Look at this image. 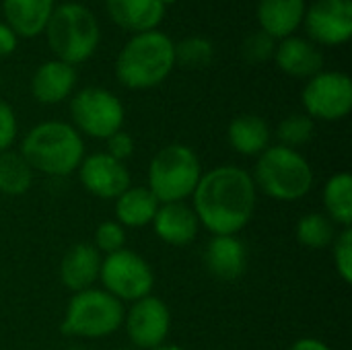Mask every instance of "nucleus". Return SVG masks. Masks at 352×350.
Masks as SVG:
<instances>
[{
	"label": "nucleus",
	"mask_w": 352,
	"mask_h": 350,
	"mask_svg": "<svg viewBox=\"0 0 352 350\" xmlns=\"http://www.w3.org/2000/svg\"><path fill=\"white\" fill-rule=\"evenodd\" d=\"M33 184V169L21 153H0V192L6 196H21Z\"/></svg>",
	"instance_id": "obj_25"
},
{
	"label": "nucleus",
	"mask_w": 352,
	"mask_h": 350,
	"mask_svg": "<svg viewBox=\"0 0 352 350\" xmlns=\"http://www.w3.org/2000/svg\"><path fill=\"white\" fill-rule=\"evenodd\" d=\"M202 177L198 155L186 144L163 146L148 165V190L159 204L184 202Z\"/></svg>",
	"instance_id": "obj_6"
},
{
	"label": "nucleus",
	"mask_w": 352,
	"mask_h": 350,
	"mask_svg": "<svg viewBox=\"0 0 352 350\" xmlns=\"http://www.w3.org/2000/svg\"><path fill=\"white\" fill-rule=\"evenodd\" d=\"M43 33L56 60H62L70 66L87 62L97 52L101 41L99 21L82 2L56 4Z\"/></svg>",
	"instance_id": "obj_4"
},
{
	"label": "nucleus",
	"mask_w": 352,
	"mask_h": 350,
	"mask_svg": "<svg viewBox=\"0 0 352 350\" xmlns=\"http://www.w3.org/2000/svg\"><path fill=\"white\" fill-rule=\"evenodd\" d=\"M274 50H276V39H272V37H270L268 33H264V31L250 33V35L243 39V45H241L243 58H245L250 64L268 62V60L274 56Z\"/></svg>",
	"instance_id": "obj_29"
},
{
	"label": "nucleus",
	"mask_w": 352,
	"mask_h": 350,
	"mask_svg": "<svg viewBox=\"0 0 352 350\" xmlns=\"http://www.w3.org/2000/svg\"><path fill=\"white\" fill-rule=\"evenodd\" d=\"M159 206V200L148 188L130 186L124 194L116 198V219L122 227H144L153 223Z\"/></svg>",
	"instance_id": "obj_23"
},
{
	"label": "nucleus",
	"mask_w": 352,
	"mask_h": 350,
	"mask_svg": "<svg viewBox=\"0 0 352 350\" xmlns=\"http://www.w3.org/2000/svg\"><path fill=\"white\" fill-rule=\"evenodd\" d=\"M204 264L206 270L223 283L241 278L248 268V252L243 241L235 235H212L204 250Z\"/></svg>",
	"instance_id": "obj_15"
},
{
	"label": "nucleus",
	"mask_w": 352,
	"mask_h": 350,
	"mask_svg": "<svg viewBox=\"0 0 352 350\" xmlns=\"http://www.w3.org/2000/svg\"><path fill=\"white\" fill-rule=\"evenodd\" d=\"M303 25L318 45H342L352 35V0H316L307 6Z\"/></svg>",
	"instance_id": "obj_12"
},
{
	"label": "nucleus",
	"mask_w": 352,
	"mask_h": 350,
	"mask_svg": "<svg viewBox=\"0 0 352 350\" xmlns=\"http://www.w3.org/2000/svg\"><path fill=\"white\" fill-rule=\"evenodd\" d=\"M68 350H85L82 347H74V349H68Z\"/></svg>",
	"instance_id": "obj_37"
},
{
	"label": "nucleus",
	"mask_w": 352,
	"mask_h": 350,
	"mask_svg": "<svg viewBox=\"0 0 352 350\" xmlns=\"http://www.w3.org/2000/svg\"><path fill=\"white\" fill-rule=\"evenodd\" d=\"M70 116L76 132L91 138L107 140L111 134L122 130L124 105L118 95L103 87H85L70 101Z\"/></svg>",
	"instance_id": "obj_8"
},
{
	"label": "nucleus",
	"mask_w": 352,
	"mask_h": 350,
	"mask_svg": "<svg viewBox=\"0 0 352 350\" xmlns=\"http://www.w3.org/2000/svg\"><path fill=\"white\" fill-rule=\"evenodd\" d=\"M105 153L111 155L118 161H124V159H128L134 153V138L128 132L118 130L116 134H111L107 138V151Z\"/></svg>",
	"instance_id": "obj_33"
},
{
	"label": "nucleus",
	"mask_w": 352,
	"mask_h": 350,
	"mask_svg": "<svg viewBox=\"0 0 352 350\" xmlns=\"http://www.w3.org/2000/svg\"><path fill=\"white\" fill-rule=\"evenodd\" d=\"M153 227L161 241L169 245H188L196 239L200 223L192 206L184 202H171L159 206Z\"/></svg>",
	"instance_id": "obj_20"
},
{
	"label": "nucleus",
	"mask_w": 352,
	"mask_h": 350,
	"mask_svg": "<svg viewBox=\"0 0 352 350\" xmlns=\"http://www.w3.org/2000/svg\"><path fill=\"white\" fill-rule=\"evenodd\" d=\"M105 10L118 27L136 35L157 29L167 6L163 0H105Z\"/></svg>",
	"instance_id": "obj_17"
},
{
	"label": "nucleus",
	"mask_w": 352,
	"mask_h": 350,
	"mask_svg": "<svg viewBox=\"0 0 352 350\" xmlns=\"http://www.w3.org/2000/svg\"><path fill=\"white\" fill-rule=\"evenodd\" d=\"M297 241L309 250H324L336 237V225L322 212H309L299 219L295 229Z\"/></svg>",
	"instance_id": "obj_26"
},
{
	"label": "nucleus",
	"mask_w": 352,
	"mask_h": 350,
	"mask_svg": "<svg viewBox=\"0 0 352 350\" xmlns=\"http://www.w3.org/2000/svg\"><path fill=\"white\" fill-rule=\"evenodd\" d=\"M124 324L134 349L153 350L163 347L169 334L171 314L163 299L148 295L134 301L132 309L124 318Z\"/></svg>",
	"instance_id": "obj_11"
},
{
	"label": "nucleus",
	"mask_w": 352,
	"mask_h": 350,
	"mask_svg": "<svg viewBox=\"0 0 352 350\" xmlns=\"http://www.w3.org/2000/svg\"><path fill=\"white\" fill-rule=\"evenodd\" d=\"M334 264L344 283H352V229H342L334 241Z\"/></svg>",
	"instance_id": "obj_31"
},
{
	"label": "nucleus",
	"mask_w": 352,
	"mask_h": 350,
	"mask_svg": "<svg viewBox=\"0 0 352 350\" xmlns=\"http://www.w3.org/2000/svg\"><path fill=\"white\" fill-rule=\"evenodd\" d=\"M305 10V0H258L256 17L260 23V31L280 41L295 35V31L303 25Z\"/></svg>",
	"instance_id": "obj_18"
},
{
	"label": "nucleus",
	"mask_w": 352,
	"mask_h": 350,
	"mask_svg": "<svg viewBox=\"0 0 352 350\" xmlns=\"http://www.w3.org/2000/svg\"><path fill=\"white\" fill-rule=\"evenodd\" d=\"M21 155L33 171L50 177H66L82 163L85 142L72 124L50 120L25 134Z\"/></svg>",
	"instance_id": "obj_3"
},
{
	"label": "nucleus",
	"mask_w": 352,
	"mask_h": 350,
	"mask_svg": "<svg viewBox=\"0 0 352 350\" xmlns=\"http://www.w3.org/2000/svg\"><path fill=\"white\" fill-rule=\"evenodd\" d=\"M163 2H165V6H167L169 2H175V0H163Z\"/></svg>",
	"instance_id": "obj_38"
},
{
	"label": "nucleus",
	"mask_w": 352,
	"mask_h": 350,
	"mask_svg": "<svg viewBox=\"0 0 352 350\" xmlns=\"http://www.w3.org/2000/svg\"><path fill=\"white\" fill-rule=\"evenodd\" d=\"M270 126L256 113H243L231 120L227 138L233 151L245 157H258L270 146Z\"/></svg>",
	"instance_id": "obj_22"
},
{
	"label": "nucleus",
	"mask_w": 352,
	"mask_h": 350,
	"mask_svg": "<svg viewBox=\"0 0 352 350\" xmlns=\"http://www.w3.org/2000/svg\"><path fill=\"white\" fill-rule=\"evenodd\" d=\"M153 350H184L182 347H175V344H163V347H159V349H153Z\"/></svg>",
	"instance_id": "obj_36"
},
{
	"label": "nucleus",
	"mask_w": 352,
	"mask_h": 350,
	"mask_svg": "<svg viewBox=\"0 0 352 350\" xmlns=\"http://www.w3.org/2000/svg\"><path fill=\"white\" fill-rule=\"evenodd\" d=\"M19 45V35L4 23L0 21V58L2 56H10Z\"/></svg>",
	"instance_id": "obj_34"
},
{
	"label": "nucleus",
	"mask_w": 352,
	"mask_h": 350,
	"mask_svg": "<svg viewBox=\"0 0 352 350\" xmlns=\"http://www.w3.org/2000/svg\"><path fill=\"white\" fill-rule=\"evenodd\" d=\"M254 184L274 200L295 202L311 190L314 171L297 149L276 144L258 155Z\"/></svg>",
	"instance_id": "obj_5"
},
{
	"label": "nucleus",
	"mask_w": 352,
	"mask_h": 350,
	"mask_svg": "<svg viewBox=\"0 0 352 350\" xmlns=\"http://www.w3.org/2000/svg\"><path fill=\"white\" fill-rule=\"evenodd\" d=\"M99 281L111 297L130 303L148 297L155 287V274L148 262L126 248L101 260Z\"/></svg>",
	"instance_id": "obj_9"
},
{
	"label": "nucleus",
	"mask_w": 352,
	"mask_h": 350,
	"mask_svg": "<svg viewBox=\"0 0 352 350\" xmlns=\"http://www.w3.org/2000/svg\"><path fill=\"white\" fill-rule=\"evenodd\" d=\"M175 66V41L159 31L132 35L118 54L116 76L126 89L144 91L161 85Z\"/></svg>",
	"instance_id": "obj_2"
},
{
	"label": "nucleus",
	"mask_w": 352,
	"mask_h": 350,
	"mask_svg": "<svg viewBox=\"0 0 352 350\" xmlns=\"http://www.w3.org/2000/svg\"><path fill=\"white\" fill-rule=\"evenodd\" d=\"M116 350H136V349H116Z\"/></svg>",
	"instance_id": "obj_39"
},
{
	"label": "nucleus",
	"mask_w": 352,
	"mask_h": 350,
	"mask_svg": "<svg viewBox=\"0 0 352 350\" xmlns=\"http://www.w3.org/2000/svg\"><path fill=\"white\" fill-rule=\"evenodd\" d=\"M76 85L74 66L62 60H47L37 66L31 76V95L43 105H56L70 97Z\"/></svg>",
	"instance_id": "obj_16"
},
{
	"label": "nucleus",
	"mask_w": 352,
	"mask_h": 350,
	"mask_svg": "<svg viewBox=\"0 0 352 350\" xmlns=\"http://www.w3.org/2000/svg\"><path fill=\"white\" fill-rule=\"evenodd\" d=\"M16 116L6 101H0V153L8 151L16 138Z\"/></svg>",
	"instance_id": "obj_32"
},
{
	"label": "nucleus",
	"mask_w": 352,
	"mask_h": 350,
	"mask_svg": "<svg viewBox=\"0 0 352 350\" xmlns=\"http://www.w3.org/2000/svg\"><path fill=\"white\" fill-rule=\"evenodd\" d=\"M289 350H332L328 344H324L318 338H301L297 340Z\"/></svg>",
	"instance_id": "obj_35"
},
{
	"label": "nucleus",
	"mask_w": 352,
	"mask_h": 350,
	"mask_svg": "<svg viewBox=\"0 0 352 350\" xmlns=\"http://www.w3.org/2000/svg\"><path fill=\"white\" fill-rule=\"evenodd\" d=\"M192 198L200 225L212 235H235L254 217L256 184L245 169L221 165L202 173Z\"/></svg>",
	"instance_id": "obj_1"
},
{
	"label": "nucleus",
	"mask_w": 352,
	"mask_h": 350,
	"mask_svg": "<svg viewBox=\"0 0 352 350\" xmlns=\"http://www.w3.org/2000/svg\"><path fill=\"white\" fill-rule=\"evenodd\" d=\"M305 113L311 120L336 122L351 113L352 109V80L346 72L322 70L307 78L301 93Z\"/></svg>",
	"instance_id": "obj_10"
},
{
	"label": "nucleus",
	"mask_w": 352,
	"mask_h": 350,
	"mask_svg": "<svg viewBox=\"0 0 352 350\" xmlns=\"http://www.w3.org/2000/svg\"><path fill=\"white\" fill-rule=\"evenodd\" d=\"M214 58V45L208 37L190 35L175 43V64L186 68H204Z\"/></svg>",
	"instance_id": "obj_27"
},
{
	"label": "nucleus",
	"mask_w": 352,
	"mask_h": 350,
	"mask_svg": "<svg viewBox=\"0 0 352 350\" xmlns=\"http://www.w3.org/2000/svg\"><path fill=\"white\" fill-rule=\"evenodd\" d=\"M101 272V254L93 243L72 245L60 262V281L66 289L80 293L93 289Z\"/></svg>",
	"instance_id": "obj_19"
},
{
	"label": "nucleus",
	"mask_w": 352,
	"mask_h": 350,
	"mask_svg": "<svg viewBox=\"0 0 352 350\" xmlns=\"http://www.w3.org/2000/svg\"><path fill=\"white\" fill-rule=\"evenodd\" d=\"M126 243V229L118 221H105L95 231V248L99 254H113L124 250Z\"/></svg>",
	"instance_id": "obj_30"
},
{
	"label": "nucleus",
	"mask_w": 352,
	"mask_h": 350,
	"mask_svg": "<svg viewBox=\"0 0 352 350\" xmlns=\"http://www.w3.org/2000/svg\"><path fill=\"white\" fill-rule=\"evenodd\" d=\"M326 217L340 227L352 225V177L351 173H336L326 182L324 188Z\"/></svg>",
	"instance_id": "obj_24"
},
{
	"label": "nucleus",
	"mask_w": 352,
	"mask_h": 350,
	"mask_svg": "<svg viewBox=\"0 0 352 350\" xmlns=\"http://www.w3.org/2000/svg\"><path fill=\"white\" fill-rule=\"evenodd\" d=\"M56 0H2L4 23L23 37H35L43 33Z\"/></svg>",
	"instance_id": "obj_21"
},
{
	"label": "nucleus",
	"mask_w": 352,
	"mask_h": 350,
	"mask_svg": "<svg viewBox=\"0 0 352 350\" xmlns=\"http://www.w3.org/2000/svg\"><path fill=\"white\" fill-rule=\"evenodd\" d=\"M272 58L285 74L295 78H311L324 68L322 50L311 39L299 35H291L276 41Z\"/></svg>",
	"instance_id": "obj_14"
},
{
	"label": "nucleus",
	"mask_w": 352,
	"mask_h": 350,
	"mask_svg": "<svg viewBox=\"0 0 352 350\" xmlns=\"http://www.w3.org/2000/svg\"><path fill=\"white\" fill-rule=\"evenodd\" d=\"M78 177L87 192L103 200H116L130 188V173L124 161L107 153H93L78 165Z\"/></svg>",
	"instance_id": "obj_13"
},
{
	"label": "nucleus",
	"mask_w": 352,
	"mask_h": 350,
	"mask_svg": "<svg viewBox=\"0 0 352 350\" xmlns=\"http://www.w3.org/2000/svg\"><path fill=\"white\" fill-rule=\"evenodd\" d=\"M126 311L122 301L103 289H87L76 293L64 314L60 332L78 338H105L120 330Z\"/></svg>",
	"instance_id": "obj_7"
},
{
	"label": "nucleus",
	"mask_w": 352,
	"mask_h": 350,
	"mask_svg": "<svg viewBox=\"0 0 352 350\" xmlns=\"http://www.w3.org/2000/svg\"><path fill=\"white\" fill-rule=\"evenodd\" d=\"M314 132H316V122L307 113H291L278 124L276 136L283 146L297 149V146L307 144Z\"/></svg>",
	"instance_id": "obj_28"
}]
</instances>
